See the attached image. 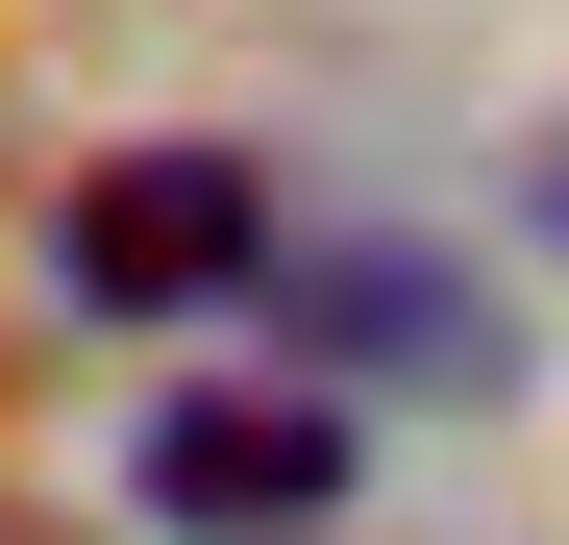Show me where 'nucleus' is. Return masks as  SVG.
Returning <instances> with one entry per match:
<instances>
[{"mask_svg": "<svg viewBox=\"0 0 569 545\" xmlns=\"http://www.w3.org/2000/svg\"><path fill=\"white\" fill-rule=\"evenodd\" d=\"M124 496H149L173 545H322V521H347V397H322V373H173V397L124 422Z\"/></svg>", "mask_w": 569, "mask_h": 545, "instance_id": "nucleus-1", "label": "nucleus"}, {"mask_svg": "<svg viewBox=\"0 0 569 545\" xmlns=\"http://www.w3.org/2000/svg\"><path fill=\"white\" fill-rule=\"evenodd\" d=\"M248 272H272V174L248 149H100V174H74V298H100V323L248 298Z\"/></svg>", "mask_w": 569, "mask_h": 545, "instance_id": "nucleus-2", "label": "nucleus"}, {"mask_svg": "<svg viewBox=\"0 0 569 545\" xmlns=\"http://www.w3.org/2000/svg\"><path fill=\"white\" fill-rule=\"evenodd\" d=\"M272 298H298V347H371V373H446V397H496L520 347L446 298L421 248H272Z\"/></svg>", "mask_w": 569, "mask_h": 545, "instance_id": "nucleus-3", "label": "nucleus"}, {"mask_svg": "<svg viewBox=\"0 0 569 545\" xmlns=\"http://www.w3.org/2000/svg\"><path fill=\"white\" fill-rule=\"evenodd\" d=\"M520 248H569V125H545V149H520Z\"/></svg>", "mask_w": 569, "mask_h": 545, "instance_id": "nucleus-4", "label": "nucleus"}, {"mask_svg": "<svg viewBox=\"0 0 569 545\" xmlns=\"http://www.w3.org/2000/svg\"><path fill=\"white\" fill-rule=\"evenodd\" d=\"M0 545H50V521H0Z\"/></svg>", "mask_w": 569, "mask_h": 545, "instance_id": "nucleus-5", "label": "nucleus"}]
</instances>
